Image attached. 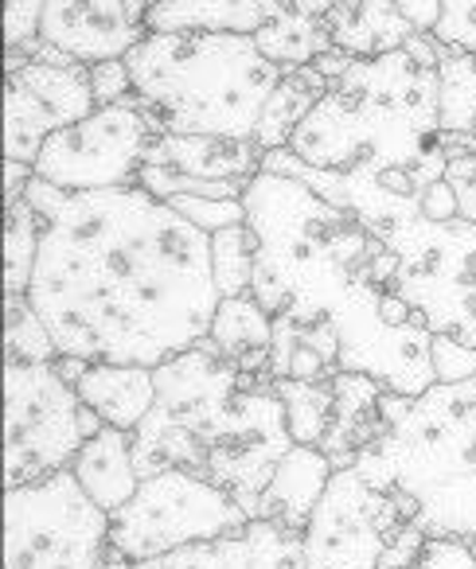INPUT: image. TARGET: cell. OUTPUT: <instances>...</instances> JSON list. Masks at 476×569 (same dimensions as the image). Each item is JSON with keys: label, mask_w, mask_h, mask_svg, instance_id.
Here are the masks:
<instances>
[{"label": "cell", "mask_w": 476, "mask_h": 569, "mask_svg": "<svg viewBox=\"0 0 476 569\" xmlns=\"http://www.w3.org/2000/svg\"><path fill=\"white\" fill-rule=\"evenodd\" d=\"M28 301L59 356L160 367L211 336V234L145 188L63 191Z\"/></svg>", "instance_id": "1"}, {"label": "cell", "mask_w": 476, "mask_h": 569, "mask_svg": "<svg viewBox=\"0 0 476 569\" xmlns=\"http://www.w3.org/2000/svg\"><path fill=\"white\" fill-rule=\"evenodd\" d=\"M437 63L442 43L434 36H414L387 56L351 59L286 149L325 172L375 176L403 196H422L445 180Z\"/></svg>", "instance_id": "2"}, {"label": "cell", "mask_w": 476, "mask_h": 569, "mask_svg": "<svg viewBox=\"0 0 476 569\" xmlns=\"http://www.w3.org/2000/svg\"><path fill=\"white\" fill-rule=\"evenodd\" d=\"M242 203L258 242L250 297L270 317L313 325L333 317L364 284H395V250L309 183L262 168Z\"/></svg>", "instance_id": "3"}, {"label": "cell", "mask_w": 476, "mask_h": 569, "mask_svg": "<svg viewBox=\"0 0 476 569\" xmlns=\"http://www.w3.org/2000/svg\"><path fill=\"white\" fill-rule=\"evenodd\" d=\"M133 94L157 133L255 141L286 67L242 32H149L126 56Z\"/></svg>", "instance_id": "4"}, {"label": "cell", "mask_w": 476, "mask_h": 569, "mask_svg": "<svg viewBox=\"0 0 476 569\" xmlns=\"http://www.w3.org/2000/svg\"><path fill=\"white\" fill-rule=\"evenodd\" d=\"M390 433L356 460L371 480L410 496L429 538H465L476 553V379L426 395H383Z\"/></svg>", "instance_id": "5"}, {"label": "cell", "mask_w": 476, "mask_h": 569, "mask_svg": "<svg viewBox=\"0 0 476 569\" xmlns=\"http://www.w3.org/2000/svg\"><path fill=\"white\" fill-rule=\"evenodd\" d=\"M426 538L410 496L351 465L336 468L305 527V561L309 569H410Z\"/></svg>", "instance_id": "6"}, {"label": "cell", "mask_w": 476, "mask_h": 569, "mask_svg": "<svg viewBox=\"0 0 476 569\" xmlns=\"http://www.w3.org/2000/svg\"><path fill=\"white\" fill-rule=\"evenodd\" d=\"M375 238L398 258L390 289L426 320L429 332L476 348V222H442L418 211Z\"/></svg>", "instance_id": "7"}, {"label": "cell", "mask_w": 476, "mask_h": 569, "mask_svg": "<svg viewBox=\"0 0 476 569\" xmlns=\"http://www.w3.org/2000/svg\"><path fill=\"white\" fill-rule=\"evenodd\" d=\"M90 441L87 406L56 363L4 367V483L48 480Z\"/></svg>", "instance_id": "8"}, {"label": "cell", "mask_w": 476, "mask_h": 569, "mask_svg": "<svg viewBox=\"0 0 476 569\" xmlns=\"http://www.w3.org/2000/svg\"><path fill=\"white\" fill-rule=\"evenodd\" d=\"M9 569H98L110 550V511L82 491L71 468L4 496Z\"/></svg>", "instance_id": "9"}, {"label": "cell", "mask_w": 476, "mask_h": 569, "mask_svg": "<svg viewBox=\"0 0 476 569\" xmlns=\"http://www.w3.org/2000/svg\"><path fill=\"white\" fill-rule=\"evenodd\" d=\"M250 515L211 480L184 468H168L141 480L137 496L110 515V542L129 561H149L180 546L238 535Z\"/></svg>", "instance_id": "10"}, {"label": "cell", "mask_w": 476, "mask_h": 569, "mask_svg": "<svg viewBox=\"0 0 476 569\" xmlns=\"http://www.w3.org/2000/svg\"><path fill=\"white\" fill-rule=\"evenodd\" d=\"M340 336V371L371 375L390 395L418 398L437 382L434 332L387 284H364L328 317Z\"/></svg>", "instance_id": "11"}, {"label": "cell", "mask_w": 476, "mask_h": 569, "mask_svg": "<svg viewBox=\"0 0 476 569\" xmlns=\"http://www.w3.org/2000/svg\"><path fill=\"white\" fill-rule=\"evenodd\" d=\"M157 137L152 121L129 102L98 106L90 118L59 129L36 157V176L63 191H106V188H137V176Z\"/></svg>", "instance_id": "12"}, {"label": "cell", "mask_w": 476, "mask_h": 569, "mask_svg": "<svg viewBox=\"0 0 476 569\" xmlns=\"http://www.w3.org/2000/svg\"><path fill=\"white\" fill-rule=\"evenodd\" d=\"M294 445L297 441L289 433L286 402L274 387V375L242 371V387L230 402L227 421L207 449L204 480L235 496V503L255 519L258 496L274 480V472Z\"/></svg>", "instance_id": "13"}, {"label": "cell", "mask_w": 476, "mask_h": 569, "mask_svg": "<svg viewBox=\"0 0 476 569\" xmlns=\"http://www.w3.org/2000/svg\"><path fill=\"white\" fill-rule=\"evenodd\" d=\"M98 110L87 63H43L9 51L4 63V152L36 164L48 137Z\"/></svg>", "instance_id": "14"}, {"label": "cell", "mask_w": 476, "mask_h": 569, "mask_svg": "<svg viewBox=\"0 0 476 569\" xmlns=\"http://www.w3.org/2000/svg\"><path fill=\"white\" fill-rule=\"evenodd\" d=\"M152 4L157 0H48L40 40L87 67L126 59L149 36Z\"/></svg>", "instance_id": "15"}, {"label": "cell", "mask_w": 476, "mask_h": 569, "mask_svg": "<svg viewBox=\"0 0 476 569\" xmlns=\"http://www.w3.org/2000/svg\"><path fill=\"white\" fill-rule=\"evenodd\" d=\"M133 569H309V561L305 535L270 519H250L238 535L180 546L160 558L133 561Z\"/></svg>", "instance_id": "16"}, {"label": "cell", "mask_w": 476, "mask_h": 569, "mask_svg": "<svg viewBox=\"0 0 476 569\" xmlns=\"http://www.w3.org/2000/svg\"><path fill=\"white\" fill-rule=\"evenodd\" d=\"M442 149L445 183L460 219L476 222V56L442 48Z\"/></svg>", "instance_id": "17"}, {"label": "cell", "mask_w": 476, "mask_h": 569, "mask_svg": "<svg viewBox=\"0 0 476 569\" xmlns=\"http://www.w3.org/2000/svg\"><path fill=\"white\" fill-rule=\"evenodd\" d=\"M145 164L172 168V172L191 176V180H204V183H238V188H250V180L266 164V149L258 141H238V137L157 133Z\"/></svg>", "instance_id": "18"}, {"label": "cell", "mask_w": 476, "mask_h": 569, "mask_svg": "<svg viewBox=\"0 0 476 569\" xmlns=\"http://www.w3.org/2000/svg\"><path fill=\"white\" fill-rule=\"evenodd\" d=\"M336 406H333V426H328L320 452L333 460L336 468H351L367 449L390 433V421L383 413V395L387 387L375 382L371 375L340 371L333 379Z\"/></svg>", "instance_id": "19"}, {"label": "cell", "mask_w": 476, "mask_h": 569, "mask_svg": "<svg viewBox=\"0 0 476 569\" xmlns=\"http://www.w3.org/2000/svg\"><path fill=\"white\" fill-rule=\"evenodd\" d=\"M336 465L313 445H294L286 452V460L278 465L274 480L266 483V491L258 496V515L255 519H270L281 527L305 535L313 511H317L320 496H325L328 480H333Z\"/></svg>", "instance_id": "20"}, {"label": "cell", "mask_w": 476, "mask_h": 569, "mask_svg": "<svg viewBox=\"0 0 476 569\" xmlns=\"http://www.w3.org/2000/svg\"><path fill=\"white\" fill-rule=\"evenodd\" d=\"M75 390H79L82 406H90L106 426L129 429V433L157 406V375H152V367L87 363V371L75 379Z\"/></svg>", "instance_id": "21"}, {"label": "cell", "mask_w": 476, "mask_h": 569, "mask_svg": "<svg viewBox=\"0 0 476 569\" xmlns=\"http://www.w3.org/2000/svg\"><path fill=\"white\" fill-rule=\"evenodd\" d=\"M333 48L351 59H375L414 40V28L398 12V0H336L325 17Z\"/></svg>", "instance_id": "22"}, {"label": "cell", "mask_w": 476, "mask_h": 569, "mask_svg": "<svg viewBox=\"0 0 476 569\" xmlns=\"http://www.w3.org/2000/svg\"><path fill=\"white\" fill-rule=\"evenodd\" d=\"M71 472L79 476L82 491L102 511L113 515L141 488V472H137V460H133V433L118 426H102V433H95L79 449Z\"/></svg>", "instance_id": "23"}, {"label": "cell", "mask_w": 476, "mask_h": 569, "mask_svg": "<svg viewBox=\"0 0 476 569\" xmlns=\"http://www.w3.org/2000/svg\"><path fill=\"white\" fill-rule=\"evenodd\" d=\"M274 379H333L340 375V336L333 320L301 325L294 317H274L270 348Z\"/></svg>", "instance_id": "24"}, {"label": "cell", "mask_w": 476, "mask_h": 569, "mask_svg": "<svg viewBox=\"0 0 476 569\" xmlns=\"http://www.w3.org/2000/svg\"><path fill=\"white\" fill-rule=\"evenodd\" d=\"M207 340L247 375H270L274 317L255 297H222Z\"/></svg>", "instance_id": "25"}, {"label": "cell", "mask_w": 476, "mask_h": 569, "mask_svg": "<svg viewBox=\"0 0 476 569\" xmlns=\"http://www.w3.org/2000/svg\"><path fill=\"white\" fill-rule=\"evenodd\" d=\"M266 24L262 0H157L149 32H242Z\"/></svg>", "instance_id": "26"}, {"label": "cell", "mask_w": 476, "mask_h": 569, "mask_svg": "<svg viewBox=\"0 0 476 569\" xmlns=\"http://www.w3.org/2000/svg\"><path fill=\"white\" fill-rule=\"evenodd\" d=\"M333 90V82L325 79V74L317 71V67H294V71H286V79H281V87L274 90V98L266 102V113H262V126H258V137L255 141L262 144L266 152L274 149H286L289 141H294L297 126H301L305 118H309V110L320 102V98Z\"/></svg>", "instance_id": "27"}, {"label": "cell", "mask_w": 476, "mask_h": 569, "mask_svg": "<svg viewBox=\"0 0 476 569\" xmlns=\"http://www.w3.org/2000/svg\"><path fill=\"white\" fill-rule=\"evenodd\" d=\"M333 379H274L281 402H286V421L297 445L320 449V441H325L328 426H333V406H336Z\"/></svg>", "instance_id": "28"}, {"label": "cell", "mask_w": 476, "mask_h": 569, "mask_svg": "<svg viewBox=\"0 0 476 569\" xmlns=\"http://www.w3.org/2000/svg\"><path fill=\"white\" fill-rule=\"evenodd\" d=\"M40 234L43 219L28 207V199L4 203V289H9V297H28Z\"/></svg>", "instance_id": "29"}, {"label": "cell", "mask_w": 476, "mask_h": 569, "mask_svg": "<svg viewBox=\"0 0 476 569\" xmlns=\"http://www.w3.org/2000/svg\"><path fill=\"white\" fill-rule=\"evenodd\" d=\"M258 266V242L247 222L211 234V273L219 297H250Z\"/></svg>", "instance_id": "30"}, {"label": "cell", "mask_w": 476, "mask_h": 569, "mask_svg": "<svg viewBox=\"0 0 476 569\" xmlns=\"http://www.w3.org/2000/svg\"><path fill=\"white\" fill-rule=\"evenodd\" d=\"M4 317H9V336H4L9 363H56L59 348L28 297H9L4 301Z\"/></svg>", "instance_id": "31"}, {"label": "cell", "mask_w": 476, "mask_h": 569, "mask_svg": "<svg viewBox=\"0 0 476 569\" xmlns=\"http://www.w3.org/2000/svg\"><path fill=\"white\" fill-rule=\"evenodd\" d=\"M165 203H172L176 211L184 214V219L196 222V227L207 230V234H219V230L238 227V222H247V203H242V199L176 196V199H165Z\"/></svg>", "instance_id": "32"}, {"label": "cell", "mask_w": 476, "mask_h": 569, "mask_svg": "<svg viewBox=\"0 0 476 569\" xmlns=\"http://www.w3.org/2000/svg\"><path fill=\"white\" fill-rule=\"evenodd\" d=\"M434 40L449 51L476 56V0H442V20L434 28Z\"/></svg>", "instance_id": "33"}, {"label": "cell", "mask_w": 476, "mask_h": 569, "mask_svg": "<svg viewBox=\"0 0 476 569\" xmlns=\"http://www.w3.org/2000/svg\"><path fill=\"white\" fill-rule=\"evenodd\" d=\"M43 4L48 0H4V48L20 51L32 40H40Z\"/></svg>", "instance_id": "34"}, {"label": "cell", "mask_w": 476, "mask_h": 569, "mask_svg": "<svg viewBox=\"0 0 476 569\" xmlns=\"http://www.w3.org/2000/svg\"><path fill=\"white\" fill-rule=\"evenodd\" d=\"M434 371L437 382H468L476 379V348H465L453 336H434Z\"/></svg>", "instance_id": "35"}, {"label": "cell", "mask_w": 476, "mask_h": 569, "mask_svg": "<svg viewBox=\"0 0 476 569\" xmlns=\"http://www.w3.org/2000/svg\"><path fill=\"white\" fill-rule=\"evenodd\" d=\"M90 87H95L98 106L129 102L133 98V74H129L126 59H102L90 67Z\"/></svg>", "instance_id": "36"}, {"label": "cell", "mask_w": 476, "mask_h": 569, "mask_svg": "<svg viewBox=\"0 0 476 569\" xmlns=\"http://www.w3.org/2000/svg\"><path fill=\"white\" fill-rule=\"evenodd\" d=\"M418 569H476V553L465 538H426Z\"/></svg>", "instance_id": "37"}, {"label": "cell", "mask_w": 476, "mask_h": 569, "mask_svg": "<svg viewBox=\"0 0 476 569\" xmlns=\"http://www.w3.org/2000/svg\"><path fill=\"white\" fill-rule=\"evenodd\" d=\"M398 12L418 36H434L437 20H442V0H398Z\"/></svg>", "instance_id": "38"}, {"label": "cell", "mask_w": 476, "mask_h": 569, "mask_svg": "<svg viewBox=\"0 0 476 569\" xmlns=\"http://www.w3.org/2000/svg\"><path fill=\"white\" fill-rule=\"evenodd\" d=\"M98 569H133V561H129L118 546H110V550H106V558L98 561Z\"/></svg>", "instance_id": "39"}, {"label": "cell", "mask_w": 476, "mask_h": 569, "mask_svg": "<svg viewBox=\"0 0 476 569\" xmlns=\"http://www.w3.org/2000/svg\"><path fill=\"white\" fill-rule=\"evenodd\" d=\"M410 569H418V566H410Z\"/></svg>", "instance_id": "40"}]
</instances>
